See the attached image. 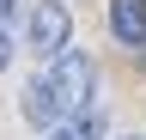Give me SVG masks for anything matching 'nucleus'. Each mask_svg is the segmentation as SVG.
Segmentation results:
<instances>
[{
    "label": "nucleus",
    "instance_id": "3",
    "mask_svg": "<svg viewBox=\"0 0 146 140\" xmlns=\"http://www.w3.org/2000/svg\"><path fill=\"white\" fill-rule=\"evenodd\" d=\"M110 37L122 49H140V37H146V0H110Z\"/></svg>",
    "mask_w": 146,
    "mask_h": 140
},
{
    "label": "nucleus",
    "instance_id": "7",
    "mask_svg": "<svg viewBox=\"0 0 146 140\" xmlns=\"http://www.w3.org/2000/svg\"><path fill=\"white\" fill-rule=\"evenodd\" d=\"M140 73H146V37H140Z\"/></svg>",
    "mask_w": 146,
    "mask_h": 140
},
{
    "label": "nucleus",
    "instance_id": "4",
    "mask_svg": "<svg viewBox=\"0 0 146 140\" xmlns=\"http://www.w3.org/2000/svg\"><path fill=\"white\" fill-rule=\"evenodd\" d=\"M49 140H110V116H104V110H79V116L55 122Z\"/></svg>",
    "mask_w": 146,
    "mask_h": 140
},
{
    "label": "nucleus",
    "instance_id": "6",
    "mask_svg": "<svg viewBox=\"0 0 146 140\" xmlns=\"http://www.w3.org/2000/svg\"><path fill=\"white\" fill-rule=\"evenodd\" d=\"M12 6H18V0H0V19H12Z\"/></svg>",
    "mask_w": 146,
    "mask_h": 140
},
{
    "label": "nucleus",
    "instance_id": "2",
    "mask_svg": "<svg viewBox=\"0 0 146 140\" xmlns=\"http://www.w3.org/2000/svg\"><path fill=\"white\" fill-rule=\"evenodd\" d=\"M25 37H31V49L36 55H55V49H67L73 43V12H67V0H36L31 6V19H25Z\"/></svg>",
    "mask_w": 146,
    "mask_h": 140
},
{
    "label": "nucleus",
    "instance_id": "5",
    "mask_svg": "<svg viewBox=\"0 0 146 140\" xmlns=\"http://www.w3.org/2000/svg\"><path fill=\"white\" fill-rule=\"evenodd\" d=\"M12 67V31H6V19H0V73Z\"/></svg>",
    "mask_w": 146,
    "mask_h": 140
},
{
    "label": "nucleus",
    "instance_id": "1",
    "mask_svg": "<svg viewBox=\"0 0 146 140\" xmlns=\"http://www.w3.org/2000/svg\"><path fill=\"white\" fill-rule=\"evenodd\" d=\"M91 92H98L91 55L67 43V49H55V55H49V67L31 79V92H25V122H36V128H55V122H67V116L91 110Z\"/></svg>",
    "mask_w": 146,
    "mask_h": 140
}]
</instances>
